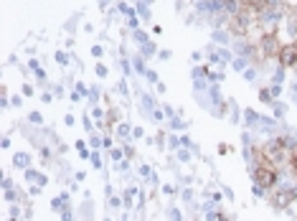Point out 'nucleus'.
I'll list each match as a JSON object with an SVG mask.
<instances>
[{
	"mask_svg": "<svg viewBox=\"0 0 297 221\" xmlns=\"http://www.w3.org/2000/svg\"><path fill=\"white\" fill-rule=\"evenodd\" d=\"M290 31L297 36V10H290Z\"/></svg>",
	"mask_w": 297,
	"mask_h": 221,
	"instance_id": "obj_5",
	"label": "nucleus"
},
{
	"mask_svg": "<svg viewBox=\"0 0 297 221\" xmlns=\"http://www.w3.org/2000/svg\"><path fill=\"white\" fill-rule=\"evenodd\" d=\"M297 196V188H287V191H279V193L272 196V203L277 206V209H285V206H290Z\"/></svg>",
	"mask_w": 297,
	"mask_h": 221,
	"instance_id": "obj_4",
	"label": "nucleus"
},
{
	"mask_svg": "<svg viewBox=\"0 0 297 221\" xmlns=\"http://www.w3.org/2000/svg\"><path fill=\"white\" fill-rule=\"evenodd\" d=\"M279 64L282 66H295L297 64V43H287V46H282L279 51Z\"/></svg>",
	"mask_w": 297,
	"mask_h": 221,
	"instance_id": "obj_3",
	"label": "nucleus"
},
{
	"mask_svg": "<svg viewBox=\"0 0 297 221\" xmlns=\"http://www.w3.org/2000/svg\"><path fill=\"white\" fill-rule=\"evenodd\" d=\"M259 51H262V58H274V56H279L282 43H279V38H277L274 31L259 36Z\"/></svg>",
	"mask_w": 297,
	"mask_h": 221,
	"instance_id": "obj_2",
	"label": "nucleus"
},
{
	"mask_svg": "<svg viewBox=\"0 0 297 221\" xmlns=\"http://www.w3.org/2000/svg\"><path fill=\"white\" fill-rule=\"evenodd\" d=\"M257 158H259V163H257V170H254V178L262 188H272L277 183V166L270 163V160H264L262 155H257Z\"/></svg>",
	"mask_w": 297,
	"mask_h": 221,
	"instance_id": "obj_1",
	"label": "nucleus"
}]
</instances>
